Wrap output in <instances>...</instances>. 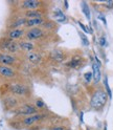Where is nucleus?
<instances>
[{
  "label": "nucleus",
  "mask_w": 113,
  "mask_h": 130,
  "mask_svg": "<svg viewBox=\"0 0 113 130\" xmlns=\"http://www.w3.org/2000/svg\"><path fill=\"white\" fill-rule=\"evenodd\" d=\"M108 101H109V98L106 91H105V89L96 85L95 89H93L90 96V101H89L90 107L95 111H102L107 105Z\"/></svg>",
  "instance_id": "f257e3e1"
},
{
  "label": "nucleus",
  "mask_w": 113,
  "mask_h": 130,
  "mask_svg": "<svg viewBox=\"0 0 113 130\" xmlns=\"http://www.w3.org/2000/svg\"><path fill=\"white\" fill-rule=\"evenodd\" d=\"M0 50L3 51V53L14 55V56L17 55L19 52H21L19 42L13 41V40L6 38V37L0 40Z\"/></svg>",
  "instance_id": "f03ea898"
},
{
  "label": "nucleus",
  "mask_w": 113,
  "mask_h": 130,
  "mask_svg": "<svg viewBox=\"0 0 113 130\" xmlns=\"http://www.w3.org/2000/svg\"><path fill=\"white\" fill-rule=\"evenodd\" d=\"M9 90L13 95L20 96V98H27L30 95V90L27 85L19 83V82H13L10 84Z\"/></svg>",
  "instance_id": "7ed1b4c3"
},
{
  "label": "nucleus",
  "mask_w": 113,
  "mask_h": 130,
  "mask_svg": "<svg viewBox=\"0 0 113 130\" xmlns=\"http://www.w3.org/2000/svg\"><path fill=\"white\" fill-rule=\"evenodd\" d=\"M48 32L43 29L42 27H34V28H29L25 32V39L27 41H36V40H41L43 39Z\"/></svg>",
  "instance_id": "20e7f679"
},
{
  "label": "nucleus",
  "mask_w": 113,
  "mask_h": 130,
  "mask_svg": "<svg viewBox=\"0 0 113 130\" xmlns=\"http://www.w3.org/2000/svg\"><path fill=\"white\" fill-rule=\"evenodd\" d=\"M43 7V1L40 0H23L20 3V9L23 12L41 10Z\"/></svg>",
  "instance_id": "39448f33"
},
{
  "label": "nucleus",
  "mask_w": 113,
  "mask_h": 130,
  "mask_svg": "<svg viewBox=\"0 0 113 130\" xmlns=\"http://www.w3.org/2000/svg\"><path fill=\"white\" fill-rule=\"evenodd\" d=\"M40 111L36 108V106L34 104L30 103H25L22 104L21 106H19L17 108V115L18 116H24V117H28V116H33V115H37Z\"/></svg>",
  "instance_id": "423d86ee"
},
{
  "label": "nucleus",
  "mask_w": 113,
  "mask_h": 130,
  "mask_svg": "<svg viewBox=\"0 0 113 130\" xmlns=\"http://www.w3.org/2000/svg\"><path fill=\"white\" fill-rule=\"evenodd\" d=\"M47 117L46 113H43V112H39L37 115H33V116H28V117H24L22 119V124L26 127H30L33 126L39 122L43 121L45 118Z\"/></svg>",
  "instance_id": "0eeeda50"
},
{
  "label": "nucleus",
  "mask_w": 113,
  "mask_h": 130,
  "mask_svg": "<svg viewBox=\"0 0 113 130\" xmlns=\"http://www.w3.org/2000/svg\"><path fill=\"white\" fill-rule=\"evenodd\" d=\"M86 64V59L81 55H74L72 56L70 60L66 63V66L72 69H80Z\"/></svg>",
  "instance_id": "6e6552de"
},
{
  "label": "nucleus",
  "mask_w": 113,
  "mask_h": 130,
  "mask_svg": "<svg viewBox=\"0 0 113 130\" xmlns=\"http://www.w3.org/2000/svg\"><path fill=\"white\" fill-rule=\"evenodd\" d=\"M0 76L7 80H13L17 77V71L12 66H6V65H0Z\"/></svg>",
  "instance_id": "1a4fd4ad"
},
{
  "label": "nucleus",
  "mask_w": 113,
  "mask_h": 130,
  "mask_svg": "<svg viewBox=\"0 0 113 130\" xmlns=\"http://www.w3.org/2000/svg\"><path fill=\"white\" fill-rule=\"evenodd\" d=\"M17 57L14 55H10L6 53H0V65H6V66H13L17 63Z\"/></svg>",
  "instance_id": "9d476101"
},
{
  "label": "nucleus",
  "mask_w": 113,
  "mask_h": 130,
  "mask_svg": "<svg viewBox=\"0 0 113 130\" xmlns=\"http://www.w3.org/2000/svg\"><path fill=\"white\" fill-rule=\"evenodd\" d=\"M91 67H92V75H93V83H94V85H99V83L102 80L101 66L94 61V59H92Z\"/></svg>",
  "instance_id": "9b49d317"
},
{
  "label": "nucleus",
  "mask_w": 113,
  "mask_h": 130,
  "mask_svg": "<svg viewBox=\"0 0 113 130\" xmlns=\"http://www.w3.org/2000/svg\"><path fill=\"white\" fill-rule=\"evenodd\" d=\"M26 30L24 28H16V29H10L6 34V38H9L13 41H17V40L21 39L22 37L25 36Z\"/></svg>",
  "instance_id": "f8f14e48"
},
{
  "label": "nucleus",
  "mask_w": 113,
  "mask_h": 130,
  "mask_svg": "<svg viewBox=\"0 0 113 130\" xmlns=\"http://www.w3.org/2000/svg\"><path fill=\"white\" fill-rule=\"evenodd\" d=\"M25 58L26 60L30 63V64H34V65H38V64H41L43 62V57L41 54H39L37 52H31V53H27L25 54Z\"/></svg>",
  "instance_id": "ddd939ff"
},
{
  "label": "nucleus",
  "mask_w": 113,
  "mask_h": 130,
  "mask_svg": "<svg viewBox=\"0 0 113 130\" xmlns=\"http://www.w3.org/2000/svg\"><path fill=\"white\" fill-rule=\"evenodd\" d=\"M50 59L55 63H63L66 60V54L61 50H52L50 53Z\"/></svg>",
  "instance_id": "4468645a"
},
{
  "label": "nucleus",
  "mask_w": 113,
  "mask_h": 130,
  "mask_svg": "<svg viewBox=\"0 0 113 130\" xmlns=\"http://www.w3.org/2000/svg\"><path fill=\"white\" fill-rule=\"evenodd\" d=\"M47 20L45 18H36V19H27L25 27L27 29L29 28H34V27H42L44 25V23Z\"/></svg>",
  "instance_id": "2eb2a0df"
},
{
  "label": "nucleus",
  "mask_w": 113,
  "mask_h": 130,
  "mask_svg": "<svg viewBox=\"0 0 113 130\" xmlns=\"http://www.w3.org/2000/svg\"><path fill=\"white\" fill-rule=\"evenodd\" d=\"M19 45H20V50L21 52L24 53H31L36 51V44L31 41H27V40H21L19 41Z\"/></svg>",
  "instance_id": "dca6fc26"
},
{
  "label": "nucleus",
  "mask_w": 113,
  "mask_h": 130,
  "mask_svg": "<svg viewBox=\"0 0 113 130\" xmlns=\"http://www.w3.org/2000/svg\"><path fill=\"white\" fill-rule=\"evenodd\" d=\"M23 17L26 19H36V18H44V13L42 10H36V11H27L23 12Z\"/></svg>",
  "instance_id": "f3484780"
},
{
  "label": "nucleus",
  "mask_w": 113,
  "mask_h": 130,
  "mask_svg": "<svg viewBox=\"0 0 113 130\" xmlns=\"http://www.w3.org/2000/svg\"><path fill=\"white\" fill-rule=\"evenodd\" d=\"M27 19L24 18L23 16L22 17H18L17 19H15L10 25V29H16V28H23L25 27V24H26Z\"/></svg>",
  "instance_id": "a211bd4d"
},
{
  "label": "nucleus",
  "mask_w": 113,
  "mask_h": 130,
  "mask_svg": "<svg viewBox=\"0 0 113 130\" xmlns=\"http://www.w3.org/2000/svg\"><path fill=\"white\" fill-rule=\"evenodd\" d=\"M53 17H54L55 21L58 23H66V22H68V17L60 9H55L53 11Z\"/></svg>",
  "instance_id": "6ab92c4d"
},
{
  "label": "nucleus",
  "mask_w": 113,
  "mask_h": 130,
  "mask_svg": "<svg viewBox=\"0 0 113 130\" xmlns=\"http://www.w3.org/2000/svg\"><path fill=\"white\" fill-rule=\"evenodd\" d=\"M81 7H82V12L85 15V17L87 18L88 21L90 22L91 21V12H90V7H89V5H88V3L85 2V1H82L81 2Z\"/></svg>",
  "instance_id": "aec40b11"
},
{
  "label": "nucleus",
  "mask_w": 113,
  "mask_h": 130,
  "mask_svg": "<svg viewBox=\"0 0 113 130\" xmlns=\"http://www.w3.org/2000/svg\"><path fill=\"white\" fill-rule=\"evenodd\" d=\"M103 85H104V89H105V91H106L108 98H109V100L112 99V90H111V88L109 86V83H108V77L107 76H105L104 77V80H103Z\"/></svg>",
  "instance_id": "412c9836"
},
{
  "label": "nucleus",
  "mask_w": 113,
  "mask_h": 130,
  "mask_svg": "<svg viewBox=\"0 0 113 130\" xmlns=\"http://www.w3.org/2000/svg\"><path fill=\"white\" fill-rule=\"evenodd\" d=\"M34 105L36 106V108L40 111V112H42V110H47L46 108H47V106H46V104H45V102L42 100V99H36L35 100V102H34Z\"/></svg>",
  "instance_id": "4be33fe9"
},
{
  "label": "nucleus",
  "mask_w": 113,
  "mask_h": 130,
  "mask_svg": "<svg viewBox=\"0 0 113 130\" xmlns=\"http://www.w3.org/2000/svg\"><path fill=\"white\" fill-rule=\"evenodd\" d=\"M83 78L85 80L86 84H90L92 81H93V75H92V71H87L83 75Z\"/></svg>",
  "instance_id": "5701e85b"
},
{
  "label": "nucleus",
  "mask_w": 113,
  "mask_h": 130,
  "mask_svg": "<svg viewBox=\"0 0 113 130\" xmlns=\"http://www.w3.org/2000/svg\"><path fill=\"white\" fill-rule=\"evenodd\" d=\"M80 38H81V40H82V44H83L84 46H89V45H90L89 39L87 38V36L84 34L83 31H81V32H80Z\"/></svg>",
  "instance_id": "b1692460"
},
{
  "label": "nucleus",
  "mask_w": 113,
  "mask_h": 130,
  "mask_svg": "<svg viewBox=\"0 0 113 130\" xmlns=\"http://www.w3.org/2000/svg\"><path fill=\"white\" fill-rule=\"evenodd\" d=\"M98 42H99V45H100V46H101L102 48L106 47V46L108 45L107 39H106V37H105L104 35H103V36H100V37H99V39H98Z\"/></svg>",
  "instance_id": "393cba45"
},
{
  "label": "nucleus",
  "mask_w": 113,
  "mask_h": 130,
  "mask_svg": "<svg viewBox=\"0 0 113 130\" xmlns=\"http://www.w3.org/2000/svg\"><path fill=\"white\" fill-rule=\"evenodd\" d=\"M54 27H55L54 23H53V22H51V21H48V20L44 23V25L42 26V28H43V29H45L46 31H47V29H53Z\"/></svg>",
  "instance_id": "a878e982"
},
{
  "label": "nucleus",
  "mask_w": 113,
  "mask_h": 130,
  "mask_svg": "<svg viewBox=\"0 0 113 130\" xmlns=\"http://www.w3.org/2000/svg\"><path fill=\"white\" fill-rule=\"evenodd\" d=\"M78 24H79V26L81 27V29L83 30L84 34H90V32H89V29H88V26H87V25H85V24H84V23H82L81 21H78Z\"/></svg>",
  "instance_id": "bb28decb"
},
{
  "label": "nucleus",
  "mask_w": 113,
  "mask_h": 130,
  "mask_svg": "<svg viewBox=\"0 0 113 130\" xmlns=\"http://www.w3.org/2000/svg\"><path fill=\"white\" fill-rule=\"evenodd\" d=\"M98 19L99 20H101L103 23H104V25H107V20H106V18H105V15L103 14V13H99V15H98Z\"/></svg>",
  "instance_id": "cd10ccee"
},
{
  "label": "nucleus",
  "mask_w": 113,
  "mask_h": 130,
  "mask_svg": "<svg viewBox=\"0 0 113 130\" xmlns=\"http://www.w3.org/2000/svg\"><path fill=\"white\" fill-rule=\"evenodd\" d=\"M105 6H106L107 10H113V1H107L103 3Z\"/></svg>",
  "instance_id": "c85d7f7f"
},
{
  "label": "nucleus",
  "mask_w": 113,
  "mask_h": 130,
  "mask_svg": "<svg viewBox=\"0 0 113 130\" xmlns=\"http://www.w3.org/2000/svg\"><path fill=\"white\" fill-rule=\"evenodd\" d=\"M66 127L65 126H62V125H54L50 128V130H65Z\"/></svg>",
  "instance_id": "c756f323"
},
{
  "label": "nucleus",
  "mask_w": 113,
  "mask_h": 130,
  "mask_svg": "<svg viewBox=\"0 0 113 130\" xmlns=\"http://www.w3.org/2000/svg\"><path fill=\"white\" fill-rule=\"evenodd\" d=\"M83 116H84L83 111H81L80 112V121H81V123H83Z\"/></svg>",
  "instance_id": "7c9ffc66"
},
{
  "label": "nucleus",
  "mask_w": 113,
  "mask_h": 130,
  "mask_svg": "<svg viewBox=\"0 0 113 130\" xmlns=\"http://www.w3.org/2000/svg\"><path fill=\"white\" fill-rule=\"evenodd\" d=\"M64 6H65V10H68V7H69V4H68V1H64Z\"/></svg>",
  "instance_id": "2f4dec72"
},
{
  "label": "nucleus",
  "mask_w": 113,
  "mask_h": 130,
  "mask_svg": "<svg viewBox=\"0 0 113 130\" xmlns=\"http://www.w3.org/2000/svg\"><path fill=\"white\" fill-rule=\"evenodd\" d=\"M104 130H107V124L105 123V125H104Z\"/></svg>",
  "instance_id": "473e14b6"
},
{
  "label": "nucleus",
  "mask_w": 113,
  "mask_h": 130,
  "mask_svg": "<svg viewBox=\"0 0 113 130\" xmlns=\"http://www.w3.org/2000/svg\"><path fill=\"white\" fill-rule=\"evenodd\" d=\"M65 130H71V129H69V128H67V127H66V129H65Z\"/></svg>",
  "instance_id": "72a5a7b5"
},
{
  "label": "nucleus",
  "mask_w": 113,
  "mask_h": 130,
  "mask_svg": "<svg viewBox=\"0 0 113 130\" xmlns=\"http://www.w3.org/2000/svg\"><path fill=\"white\" fill-rule=\"evenodd\" d=\"M86 130H90V129H89V128H87V129H86Z\"/></svg>",
  "instance_id": "f704fd0d"
}]
</instances>
